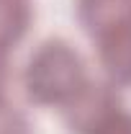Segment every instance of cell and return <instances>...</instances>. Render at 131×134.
I'll use <instances>...</instances> for the list:
<instances>
[{
  "label": "cell",
  "mask_w": 131,
  "mask_h": 134,
  "mask_svg": "<svg viewBox=\"0 0 131 134\" xmlns=\"http://www.w3.org/2000/svg\"><path fill=\"white\" fill-rule=\"evenodd\" d=\"M33 18L31 0H0V49L10 52L26 36Z\"/></svg>",
  "instance_id": "obj_5"
},
{
  "label": "cell",
  "mask_w": 131,
  "mask_h": 134,
  "mask_svg": "<svg viewBox=\"0 0 131 134\" xmlns=\"http://www.w3.org/2000/svg\"><path fill=\"white\" fill-rule=\"evenodd\" d=\"M98 62L113 88H131V23L103 34L93 41Z\"/></svg>",
  "instance_id": "obj_3"
},
{
  "label": "cell",
  "mask_w": 131,
  "mask_h": 134,
  "mask_svg": "<svg viewBox=\"0 0 131 134\" xmlns=\"http://www.w3.org/2000/svg\"><path fill=\"white\" fill-rule=\"evenodd\" d=\"M8 80H10L8 52H5V49H0V98H5V90H8Z\"/></svg>",
  "instance_id": "obj_7"
},
{
  "label": "cell",
  "mask_w": 131,
  "mask_h": 134,
  "mask_svg": "<svg viewBox=\"0 0 131 134\" xmlns=\"http://www.w3.org/2000/svg\"><path fill=\"white\" fill-rule=\"evenodd\" d=\"M75 10L82 31L93 41L131 23V0H77Z\"/></svg>",
  "instance_id": "obj_4"
},
{
  "label": "cell",
  "mask_w": 131,
  "mask_h": 134,
  "mask_svg": "<svg viewBox=\"0 0 131 134\" xmlns=\"http://www.w3.org/2000/svg\"><path fill=\"white\" fill-rule=\"evenodd\" d=\"M64 119L72 134H131V114L113 85L90 83L64 108Z\"/></svg>",
  "instance_id": "obj_2"
},
{
  "label": "cell",
  "mask_w": 131,
  "mask_h": 134,
  "mask_svg": "<svg viewBox=\"0 0 131 134\" xmlns=\"http://www.w3.org/2000/svg\"><path fill=\"white\" fill-rule=\"evenodd\" d=\"M90 85L82 54L64 39H46L31 52L23 70V90L33 106L62 108Z\"/></svg>",
  "instance_id": "obj_1"
},
{
  "label": "cell",
  "mask_w": 131,
  "mask_h": 134,
  "mask_svg": "<svg viewBox=\"0 0 131 134\" xmlns=\"http://www.w3.org/2000/svg\"><path fill=\"white\" fill-rule=\"evenodd\" d=\"M0 134H33L28 116L5 98H0Z\"/></svg>",
  "instance_id": "obj_6"
}]
</instances>
